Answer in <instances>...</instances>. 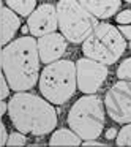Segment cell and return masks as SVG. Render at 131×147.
I'll list each match as a JSON object with an SVG mask.
<instances>
[{
    "instance_id": "obj_20",
    "label": "cell",
    "mask_w": 131,
    "mask_h": 147,
    "mask_svg": "<svg viewBox=\"0 0 131 147\" xmlns=\"http://www.w3.org/2000/svg\"><path fill=\"white\" fill-rule=\"evenodd\" d=\"M117 24H131V10H123L115 16Z\"/></svg>"
},
{
    "instance_id": "obj_2",
    "label": "cell",
    "mask_w": 131,
    "mask_h": 147,
    "mask_svg": "<svg viewBox=\"0 0 131 147\" xmlns=\"http://www.w3.org/2000/svg\"><path fill=\"white\" fill-rule=\"evenodd\" d=\"M7 112L17 131L32 136H44L57 127V111L44 96L17 92L8 100Z\"/></svg>"
},
{
    "instance_id": "obj_7",
    "label": "cell",
    "mask_w": 131,
    "mask_h": 147,
    "mask_svg": "<svg viewBox=\"0 0 131 147\" xmlns=\"http://www.w3.org/2000/svg\"><path fill=\"white\" fill-rule=\"evenodd\" d=\"M107 65L82 57L76 62V84L82 93H96L107 79Z\"/></svg>"
},
{
    "instance_id": "obj_28",
    "label": "cell",
    "mask_w": 131,
    "mask_h": 147,
    "mask_svg": "<svg viewBox=\"0 0 131 147\" xmlns=\"http://www.w3.org/2000/svg\"><path fill=\"white\" fill-rule=\"evenodd\" d=\"M130 49H131V40H130Z\"/></svg>"
},
{
    "instance_id": "obj_17",
    "label": "cell",
    "mask_w": 131,
    "mask_h": 147,
    "mask_svg": "<svg viewBox=\"0 0 131 147\" xmlns=\"http://www.w3.org/2000/svg\"><path fill=\"white\" fill-rule=\"evenodd\" d=\"M117 78L123 81H131V57L125 59L117 68Z\"/></svg>"
},
{
    "instance_id": "obj_26",
    "label": "cell",
    "mask_w": 131,
    "mask_h": 147,
    "mask_svg": "<svg viewBox=\"0 0 131 147\" xmlns=\"http://www.w3.org/2000/svg\"><path fill=\"white\" fill-rule=\"evenodd\" d=\"M22 33H24V35H26V33H29V27H27V26L22 27Z\"/></svg>"
},
{
    "instance_id": "obj_22",
    "label": "cell",
    "mask_w": 131,
    "mask_h": 147,
    "mask_svg": "<svg viewBox=\"0 0 131 147\" xmlns=\"http://www.w3.org/2000/svg\"><path fill=\"white\" fill-rule=\"evenodd\" d=\"M7 139H8V133H7V127L2 120H0V146H7Z\"/></svg>"
},
{
    "instance_id": "obj_1",
    "label": "cell",
    "mask_w": 131,
    "mask_h": 147,
    "mask_svg": "<svg viewBox=\"0 0 131 147\" xmlns=\"http://www.w3.org/2000/svg\"><path fill=\"white\" fill-rule=\"evenodd\" d=\"M40 55L33 36H21L10 41L0 51V67L8 86L14 92L30 90L38 82Z\"/></svg>"
},
{
    "instance_id": "obj_27",
    "label": "cell",
    "mask_w": 131,
    "mask_h": 147,
    "mask_svg": "<svg viewBox=\"0 0 131 147\" xmlns=\"http://www.w3.org/2000/svg\"><path fill=\"white\" fill-rule=\"evenodd\" d=\"M125 2H126V3H131V0H125Z\"/></svg>"
},
{
    "instance_id": "obj_4",
    "label": "cell",
    "mask_w": 131,
    "mask_h": 147,
    "mask_svg": "<svg viewBox=\"0 0 131 147\" xmlns=\"http://www.w3.org/2000/svg\"><path fill=\"white\" fill-rule=\"evenodd\" d=\"M67 120L81 139H98L104 130V101L95 93H85L71 106Z\"/></svg>"
},
{
    "instance_id": "obj_3",
    "label": "cell",
    "mask_w": 131,
    "mask_h": 147,
    "mask_svg": "<svg viewBox=\"0 0 131 147\" xmlns=\"http://www.w3.org/2000/svg\"><path fill=\"white\" fill-rule=\"evenodd\" d=\"M40 93L52 105H65L76 93V63L73 60L51 62L43 68L38 79Z\"/></svg>"
},
{
    "instance_id": "obj_24",
    "label": "cell",
    "mask_w": 131,
    "mask_h": 147,
    "mask_svg": "<svg viewBox=\"0 0 131 147\" xmlns=\"http://www.w3.org/2000/svg\"><path fill=\"white\" fill-rule=\"evenodd\" d=\"M81 146H85V147H89V146H90V147H93V146L99 147V146H101V147H106L107 144H103V142H99V141H96V139H87L85 142L81 144Z\"/></svg>"
},
{
    "instance_id": "obj_16",
    "label": "cell",
    "mask_w": 131,
    "mask_h": 147,
    "mask_svg": "<svg viewBox=\"0 0 131 147\" xmlns=\"http://www.w3.org/2000/svg\"><path fill=\"white\" fill-rule=\"evenodd\" d=\"M115 144L120 147L131 146V122L130 123H123V128L118 130L117 138H115Z\"/></svg>"
},
{
    "instance_id": "obj_25",
    "label": "cell",
    "mask_w": 131,
    "mask_h": 147,
    "mask_svg": "<svg viewBox=\"0 0 131 147\" xmlns=\"http://www.w3.org/2000/svg\"><path fill=\"white\" fill-rule=\"evenodd\" d=\"M7 105H8V103H5V101H3V98L0 96V117H2V115H3L5 112H7Z\"/></svg>"
},
{
    "instance_id": "obj_5",
    "label": "cell",
    "mask_w": 131,
    "mask_h": 147,
    "mask_svg": "<svg viewBox=\"0 0 131 147\" xmlns=\"http://www.w3.org/2000/svg\"><path fill=\"white\" fill-rule=\"evenodd\" d=\"M55 10L62 35L73 45H82V41L92 35L98 24V19L90 14L77 0H58Z\"/></svg>"
},
{
    "instance_id": "obj_21",
    "label": "cell",
    "mask_w": 131,
    "mask_h": 147,
    "mask_svg": "<svg viewBox=\"0 0 131 147\" xmlns=\"http://www.w3.org/2000/svg\"><path fill=\"white\" fill-rule=\"evenodd\" d=\"M117 29L125 36V40H131V24H120V27H117Z\"/></svg>"
},
{
    "instance_id": "obj_19",
    "label": "cell",
    "mask_w": 131,
    "mask_h": 147,
    "mask_svg": "<svg viewBox=\"0 0 131 147\" xmlns=\"http://www.w3.org/2000/svg\"><path fill=\"white\" fill-rule=\"evenodd\" d=\"M10 86H8V81L7 78H5L3 71L0 70V96L2 98H7L8 95H10Z\"/></svg>"
},
{
    "instance_id": "obj_23",
    "label": "cell",
    "mask_w": 131,
    "mask_h": 147,
    "mask_svg": "<svg viewBox=\"0 0 131 147\" xmlns=\"http://www.w3.org/2000/svg\"><path fill=\"white\" fill-rule=\"evenodd\" d=\"M117 133H118V130L117 128H107V130H106V133H104V138L107 141H112V139H115V138H117Z\"/></svg>"
},
{
    "instance_id": "obj_6",
    "label": "cell",
    "mask_w": 131,
    "mask_h": 147,
    "mask_svg": "<svg viewBox=\"0 0 131 147\" xmlns=\"http://www.w3.org/2000/svg\"><path fill=\"white\" fill-rule=\"evenodd\" d=\"M104 109L117 123L131 122V81L120 79L106 92Z\"/></svg>"
},
{
    "instance_id": "obj_13",
    "label": "cell",
    "mask_w": 131,
    "mask_h": 147,
    "mask_svg": "<svg viewBox=\"0 0 131 147\" xmlns=\"http://www.w3.org/2000/svg\"><path fill=\"white\" fill-rule=\"evenodd\" d=\"M96 19H109L118 13L122 0H77Z\"/></svg>"
},
{
    "instance_id": "obj_11",
    "label": "cell",
    "mask_w": 131,
    "mask_h": 147,
    "mask_svg": "<svg viewBox=\"0 0 131 147\" xmlns=\"http://www.w3.org/2000/svg\"><path fill=\"white\" fill-rule=\"evenodd\" d=\"M82 54L89 59H93L96 62H101L104 65H112L118 60V57L107 49L95 35H89L85 40L82 41Z\"/></svg>"
},
{
    "instance_id": "obj_9",
    "label": "cell",
    "mask_w": 131,
    "mask_h": 147,
    "mask_svg": "<svg viewBox=\"0 0 131 147\" xmlns=\"http://www.w3.org/2000/svg\"><path fill=\"white\" fill-rule=\"evenodd\" d=\"M67 38H65L62 33H48V35L38 36V41H36V46H38V55L40 60L43 63H51V62H55L58 59L63 57L65 51H67Z\"/></svg>"
},
{
    "instance_id": "obj_14",
    "label": "cell",
    "mask_w": 131,
    "mask_h": 147,
    "mask_svg": "<svg viewBox=\"0 0 131 147\" xmlns=\"http://www.w3.org/2000/svg\"><path fill=\"white\" fill-rule=\"evenodd\" d=\"M82 139L71 128H60L54 131L49 139V146H81Z\"/></svg>"
},
{
    "instance_id": "obj_12",
    "label": "cell",
    "mask_w": 131,
    "mask_h": 147,
    "mask_svg": "<svg viewBox=\"0 0 131 147\" xmlns=\"http://www.w3.org/2000/svg\"><path fill=\"white\" fill-rule=\"evenodd\" d=\"M21 21L11 8L0 5V46H5L13 40L14 33L19 30Z\"/></svg>"
},
{
    "instance_id": "obj_8",
    "label": "cell",
    "mask_w": 131,
    "mask_h": 147,
    "mask_svg": "<svg viewBox=\"0 0 131 147\" xmlns=\"http://www.w3.org/2000/svg\"><path fill=\"white\" fill-rule=\"evenodd\" d=\"M27 27H29V32L33 36H36V38L55 32L58 29L57 10H55V7L51 3H43L38 8H35L29 14Z\"/></svg>"
},
{
    "instance_id": "obj_15",
    "label": "cell",
    "mask_w": 131,
    "mask_h": 147,
    "mask_svg": "<svg viewBox=\"0 0 131 147\" xmlns=\"http://www.w3.org/2000/svg\"><path fill=\"white\" fill-rule=\"evenodd\" d=\"M5 5L19 16H29L36 8V0H5Z\"/></svg>"
},
{
    "instance_id": "obj_10",
    "label": "cell",
    "mask_w": 131,
    "mask_h": 147,
    "mask_svg": "<svg viewBox=\"0 0 131 147\" xmlns=\"http://www.w3.org/2000/svg\"><path fill=\"white\" fill-rule=\"evenodd\" d=\"M92 33L106 48L111 49L118 59H120V55H123L125 49H126V40H125V36L120 33V30L117 27H114L112 24H107V22H98Z\"/></svg>"
},
{
    "instance_id": "obj_29",
    "label": "cell",
    "mask_w": 131,
    "mask_h": 147,
    "mask_svg": "<svg viewBox=\"0 0 131 147\" xmlns=\"http://www.w3.org/2000/svg\"><path fill=\"white\" fill-rule=\"evenodd\" d=\"M0 2H2V0H0Z\"/></svg>"
},
{
    "instance_id": "obj_18",
    "label": "cell",
    "mask_w": 131,
    "mask_h": 147,
    "mask_svg": "<svg viewBox=\"0 0 131 147\" xmlns=\"http://www.w3.org/2000/svg\"><path fill=\"white\" fill-rule=\"evenodd\" d=\"M26 144H27V138L21 131H13V133L8 134L7 146H26Z\"/></svg>"
}]
</instances>
